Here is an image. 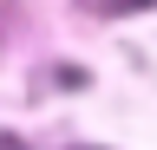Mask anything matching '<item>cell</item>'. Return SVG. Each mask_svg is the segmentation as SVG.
I'll return each instance as SVG.
<instances>
[{
    "mask_svg": "<svg viewBox=\"0 0 157 150\" xmlns=\"http://www.w3.org/2000/svg\"><path fill=\"white\" fill-rule=\"evenodd\" d=\"M98 13H144V7H157V0H92Z\"/></svg>",
    "mask_w": 157,
    "mask_h": 150,
    "instance_id": "cell-1",
    "label": "cell"
},
{
    "mask_svg": "<svg viewBox=\"0 0 157 150\" xmlns=\"http://www.w3.org/2000/svg\"><path fill=\"white\" fill-rule=\"evenodd\" d=\"M0 150H26V144H20V137H7V130H0Z\"/></svg>",
    "mask_w": 157,
    "mask_h": 150,
    "instance_id": "cell-2",
    "label": "cell"
}]
</instances>
